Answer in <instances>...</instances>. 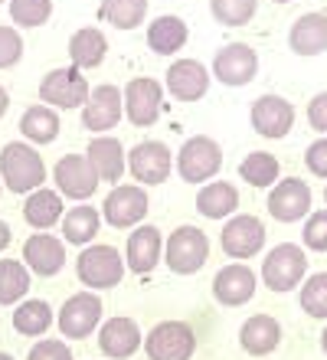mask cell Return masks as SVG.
<instances>
[{
	"label": "cell",
	"mask_w": 327,
	"mask_h": 360,
	"mask_svg": "<svg viewBox=\"0 0 327 360\" xmlns=\"http://www.w3.org/2000/svg\"><path fill=\"white\" fill-rule=\"evenodd\" d=\"M46 164L39 158V151L27 141H10L0 151V184L10 193H33L43 187L46 180Z\"/></svg>",
	"instance_id": "1"
},
{
	"label": "cell",
	"mask_w": 327,
	"mask_h": 360,
	"mask_svg": "<svg viewBox=\"0 0 327 360\" xmlns=\"http://www.w3.org/2000/svg\"><path fill=\"white\" fill-rule=\"evenodd\" d=\"M164 259L167 269L177 275H193L210 259V236L200 226H177L164 239Z\"/></svg>",
	"instance_id": "2"
},
{
	"label": "cell",
	"mask_w": 327,
	"mask_h": 360,
	"mask_svg": "<svg viewBox=\"0 0 327 360\" xmlns=\"http://www.w3.org/2000/svg\"><path fill=\"white\" fill-rule=\"evenodd\" d=\"M308 275V256L295 243H278L262 262V282L271 292H291Z\"/></svg>",
	"instance_id": "3"
},
{
	"label": "cell",
	"mask_w": 327,
	"mask_h": 360,
	"mask_svg": "<svg viewBox=\"0 0 327 360\" xmlns=\"http://www.w3.org/2000/svg\"><path fill=\"white\" fill-rule=\"evenodd\" d=\"M75 272H79V282L102 292V288H115V285L124 278V256L115 246H85L79 252V262H75Z\"/></svg>",
	"instance_id": "4"
},
{
	"label": "cell",
	"mask_w": 327,
	"mask_h": 360,
	"mask_svg": "<svg viewBox=\"0 0 327 360\" xmlns=\"http://www.w3.org/2000/svg\"><path fill=\"white\" fill-rule=\"evenodd\" d=\"M219 167H223V148L210 134H193V138H187L180 144L177 174L187 184H210Z\"/></svg>",
	"instance_id": "5"
},
{
	"label": "cell",
	"mask_w": 327,
	"mask_h": 360,
	"mask_svg": "<svg viewBox=\"0 0 327 360\" xmlns=\"http://www.w3.org/2000/svg\"><path fill=\"white\" fill-rule=\"evenodd\" d=\"M89 82L75 66H59L49 69L46 76L39 79V98L49 108H82L89 98Z\"/></svg>",
	"instance_id": "6"
},
{
	"label": "cell",
	"mask_w": 327,
	"mask_h": 360,
	"mask_svg": "<svg viewBox=\"0 0 327 360\" xmlns=\"http://www.w3.org/2000/svg\"><path fill=\"white\" fill-rule=\"evenodd\" d=\"M150 360H190L196 351V334L187 321H160L144 338Z\"/></svg>",
	"instance_id": "7"
},
{
	"label": "cell",
	"mask_w": 327,
	"mask_h": 360,
	"mask_svg": "<svg viewBox=\"0 0 327 360\" xmlns=\"http://www.w3.org/2000/svg\"><path fill=\"white\" fill-rule=\"evenodd\" d=\"M59 331L69 341H85L89 334L102 324V298L95 292H79L72 298H65V304L59 308Z\"/></svg>",
	"instance_id": "8"
},
{
	"label": "cell",
	"mask_w": 327,
	"mask_h": 360,
	"mask_svg": "<svg viewBox=\"0 0 327 360\" xmlns=\"http://www.w3.org/2000/svg\"><path fill=\"white\" fill-rule=\"evenodd\" d=\"M223 252L233 259H252L262 246H265V223L252 213H236L223 223L219 233Z\"/></svg>",
	"instance_id": "9"
},
{
	"label": "cell",
	"mask_w": 327,
	"mask_h": 360,
	"mask_svg": "<svg viewBox=\"0 0 327 360\" xmlns=\"http://www.w3.org/2000/svg\"><path fill=\"white\" fill-rule=\"evenodd\" d=\"M122 102H124V115H128V122L138 124V128H148V124L158 122L160 102H164V89H160L158 79L138 76V79H131L128 86L122 89Z\"/></svg>",
	"instance_id": "10"
},
{
	"label": "cell",
	"mask_w": 327,
	"mask_h": 360,
	"mask_svg": "<svg viewBox=\"0 0 327 360\" xmlns=\"http://www.w3.org/2000/svg\"><path fill=\"white\" fill-rule=\"evenodd\" d=\"M124 115V102H122V89H115L112 82L89 89V98L82 105V124L95 134L112 131L115 124L122 122Z\"/></svg>",
	"instance_id": "11"
},
{
	"label": "cell",
	"mask_w": 327,
	"mask_h": 360,
	"mask_svg": "<svg viewBox=\"0 0 327 360\" xmlns=\"http://www.w3.org/2000/svg\"><path fill=\"white\" fill-rule=\"evenodd\" d=\"M53 177H56V190L59 197H69V200H79V203H85V200L92 197L95 190H98V174L92 171V164L85 161V154H63L56 161V171H53Z\"/></svg>",
	"instance_id": "12"
},
{
	"label": "cell",
	"mask_w": 327,
	"mask_h": 360,
	"mask_svg": "<svg viewBox=\"0 0 327 360\" xmlns=\"http://www.w3.org/2000/svg\"><path fill=\"white\" fill-rule=\"evenodd\" d=\"M128 171L144 187L164 184L170 177V171H174V154H170V148L164 141H141L128 154Z\"/></svg>",
	"instance_id": "13"
},
{
	"label": "cell",
	"mask_w": 327,
	"mask_h": 360,
	"mask_svg": "<svg viewBox=\"0 0 327 360\" xmlns=\"http://www.w3.org/2000/svg\"><path fill=\"white\" fill-rule=\"evenodd\" d=\"M259 72V53L249 43H226L213 56V76L223 86H249Z\"/></svg>",
	"instance_id": "14"
},
{
	"label": "cell",
	"mask_w": 327,
	"mask_h": 360,
	"mask_svg": "<svg viewBox=\"0 0 327 360\" xmlns=\"http://www.w3.org/2000/svg\"><path fill=\"white\" fill-rule=\"evenodd\" d=\"M102 217L115 229H128L134 223H141V219L148 217V193H144V187H138V184H118L105 197Z\"/></svg>",
	"instance_id": "15"
},
{
	"label": "cell",
	"mask_w": 327,
	"mask_h": 360,
	"mask_svg": "<svg viewBox=\"0 0 327 360\" xmlns=\"http://www.w3.org/2000/svg\"><path fill=\"white\" fill-rule=\"evenodd\" d=\"M269 213L278 223H298L311 213V187L301 177H281L269 193Z\"/></svg>",
	"instance_id": "16"
},
{
	"label": "cell",
	"mask_w": 327,
	"mask_h": 360,
	"mask_svg": "<svg viewBox=\"0 0 327 360\" xmlns=\"http://www.w3.org/2000/svg\"><path fill=\"white\" fill-rule=\"evenodd\" d=\"M164 89L177 102H200L210 89V69L200 59H174L164 76Z\"/></svg>",
	"instance_id": "17"
},
{
	"label": "cell",
	"mask_w": 327,
	"mask_h": 360,
	"mask_svg": "<svg viewBox=\"0 0 327 360\" xmlns=\"http://www.w3.org/2000/svg\"><path fill=\"white\" fill-rule=\"evenodd\" d=\"M249 118L262 138H285L295 124V105L285 95H259L249 108Z\"/></svg>",
	"instance_id": "18"
},
{
	"label": "cell",
	"mask_w": 327,
	"mask_h": 360,
	"mask_svg": "<svg viewBox=\"0 0 327 360\" xmlns=\"http://www.w3.org/2000/svg\"><path fill=\"white\" fill-rule=\"evenodd\" d=\"M255 285H259V278H255L252 269L243 266V262H233V266H223L216 272L213 298L219 304H226V308H239V304L252 302Z\"/></svg>",
	"instance_id": "19"
},
{
	"label": "cell",
	"mask_w": 327,
	"mask_h": 360,
	"mask_svg": "<svg viewBox=\"0 0 327 360\" xmlns=\"http://www.w3.org/2000/svg\"><path fill=\"white\" fill-rule=\"evenodd\" d=\"M141 344H144V338H141V328L134 318L115 314V318H108L105 324H98V347H102L105 357L128 360Z\"/></svg>",
	"instance_id": "20"
},
{
	"label": "cell",
	"mask_w": 327,
	"mask_h": 360,
	"mask_svg": "<svg viewBox=\"0 0 327 360\" xmlns=\"http://www.w3.org/2000/svg\"><path fill=\"white\" fill-rule=\"evenodd\" d=\"M160 249H164L160 229L150 223H141L124 243V269H131L134 275H148L160 262Z\"/></svg>",
	"instance_id": "21"
},
{
	"label": "cell",
	"mask_w": 327,
	"mask_h": 360,
	"mask_svg": "<svg viewBox=\"0 0 327 360\" xmlns=\"http://www.w3.org/2000/svg\"><path fill=\"white\" fill-rule=\"evenodd\" d=\"M23 266L33 275H59L65 266V243L56 239L53 233H37L23 243Z\"/></svg>",
	"instance_id": "22"
},
{
	"label": "cell",
	"mask_w": 327,
	"mask_h": 360,
	"mask_svg": "<svg viewBox=\"0 0 327 360\" xmlns=\"http://www.w3.org/2000/svg\"><path fill=\"white\" fill-rule=\"evenodd\" d=\"M85 161L92 164V171L98 174V180H108V184L118 187V180H122L124 167H128V154H124L118 138L98 134V138H92L89 148H85Z\"/></svg>",
	"instance_id": "23"
},
{
	"label": "cell",
	"mask_w": 327,
	"mask_h": 360,
	"mask_svg": "<svg viewBox=\"0 0 327 360\" xmlns=\"http://www.w3.org/2000/svg\"><path fill=\"white\" fill-rule=\"evenodd\" d=\"M288 46L298 56H318L327 49V13H301L288 30Z\"/></svg>",
	"instance_id": "24"
},
{
	"label": "cell",
	"mask_w": 327,
	"mask_h": 360,
	"mask_svg": "<svg viewBox=\"0 0 327 360\" xmlns=\"http://www.w3.org/2000/svg\"><path fill=\"white\" fill-rule=\"evenodd\" d=\"M239 344H243L245 354L265 357V354H271L281 344V324L271 314H252L239 328Z\"/></svg>",
	"instance_id": "25"
},
{
	"label": "cell",
	"mask_w": 327,
	"mask_h": 360,
	"mask_svg": "<svg viewBox=\"0 0 327 360\" xmlns=\"http://www.w3.org/2000/svg\"><path fill=\"white\" fill-rule=\"evenodd\" d=\"M239 207V190L229 180H210L196 193V210L206 219H229Z\"/></svg>",
	"instance_id": "26"
},
{
	"label": "cell",
	"mask_w": 327,
	"mask_h": 360,
	"mask_svg": "<svg viewBox=\"0 0 327 360\" xmlns=\"http://www.w3.org/2000/svg\"><path fill=\"white\" fill-rule=\"evenodd\" d=\"M63 197H59V190H49V187H39L33 190L27 200H23V219H27L33 229L39 233H46L53 229L63 219Z\"/></svg>",
	"instance_id": "27"
},
{
	"label": "cell",
	"mask_w": 327,
	"mask_h": 360,
	"mask_svg": "<svg viewBox=\"0 0 327 360\" xmlns=\"http://www.w3.org/2000/svg\"><path fill=\"white\" fill-rule=\"evenodd\" d=\"M98 229H102V210H95L92 203H75L63 213V243L89 246L98 236Z\"/></svg>",
	"instance_id": "28"
},
{
	"label": "cell",
	"mask_w": 327,
	"mask_h": 360,
	"mask_svg": "<svg viewBox=\"0 0 327 360\" xmlns=\"http://www.w3.org/2000/svg\"><path fill=\"white\" fill-rule=\"evenodd\" d=\"M190 39L187 20L174 17V13H164V17L150 20L148 27V46L158 53V56H174L177 49H184V43Z\"/></svg>",
	"instance_id": "29"
},
{
	"label": "cell",
	"mask_w": 327,
	"mask_h": 360,
	"mask_svg": "<svg viewBox=\"0 0 327 360\" xmlns=\"http://www.w3.org/2000/svg\"><path fill=\"white\" fill-rule=\"evenodd\" d=\"M108 56V39L98 27H82L75 30L72 39H69V59L72 66L82 72V69H95L102 66V59Z\"/></svg>",
	"instance_id": "30"
},
{
	"label": "cell",
	"mask_w": 327,
	"mask_h": 360,
	"mask_svg": "<svg viewBox=\"0 0 327 360\" xmlns=\"http://www.w3.org/2000/svg\"><path fill=\"white\" fill-rule=\"evenodd\" d=\"M20 134L27 138V144H49L59 134V115L49 105H30L20 115Z\"/></svg>",
	"instance_id": "31"
},
{
	"label": "cell",
	"mask_w": 327,
	"mask_h": 360,
	"mask_svg": "<svg viewBox=\"0 0 327 360\" xmlns=\"http://www.w3.org/2000/svg\"><path fill=\"white\" fill-rule=\"evenodd\" d=\"M13 328H17L23 338H39L53 328V308L43 298H30V302H20L17 311H13Z\"/></svg>",
	"instance_id": "32"
},
{
	"label": "cell",
	"mask_w": 327,
	"mask_h": 360,
	"mask_svg": "<svg viewBox=\"0 0 327 360\" xmlns=\"http://www.w3.org/2000/svg\"><path fill=\"white\" fill-rule=\"evenodd\" d=\"M278 174H281V164L269 151H249L243 158V164H239V177L245 184H252V187H275Z\"/></svg>",
	"instance_id": "33"
},
{
	"label": "cell",
	"mask_w": 327,
	"mask_h": 360,
	"mask_svg": "<svg viewBox=\"0 0 327 360\" xmlns=\"http://www.w3.org/2000/svg\"><path fill=\"white\" fill-rule=\"evenodd\" d=\"M98 17L108 20L115 30H134L148 17V0H102Z\"/></svg>",
	"instance_id": "34"
},
{
	"label": "cell",
	"mask_w": 327,
	"mask_h": 360,
	"mask_svg": "<svg viewBox=\"0 0 327 360\" xmlns=\"http://www.w3.org/2000/svg\"><path fill=\"white\" fill-rule=\"evenodd\" d=\"M30 292V269L20 259H0V304H17Z\"/></svg>",
	"instance_id": "35"
},
{
	"label": "cell",
	"mask_w": 327,
	"mask_h": 360,
	"mask_svg": "<svg viewBox=\"0 0 327 360\" xmlns=\"http://www.w3.org/2000/svg\"><path fill=\"white\" fill-rule=\"evenodd\" d=\"M259 0H210V13H213L223 27H245L255 17Z\"/></svg>",
	"instance_id": "36"
},
{
	"label": "cell",
	"mask_w": 327,
	"mask_h": 360,
	"mask_svg": "<svg viewBox=\"0 0 327 360\" xmlns=\"http://www.w3.org/2000/svg\"><path fill=\"white\" fill-rule=\"evenodd\" d=\"M301 308L311 318H327V272L308 275L301 282Z\"/></svg>",
	"instance_id": "37"
},
{
	"label": "cell",
	"mask_w": 327,
	"mask_h": 360,
	"mask_svg": "<svg viewBox=\"0 0 327 360\" xmlns=\"http://www.w3.org/2000/svg\"><path fill=\"white\" fill-rule=\"evenodd\" d=\"M10 17L17 27H43L53 17V0H10Z\"/></svg>",
	"instance_id": "38"
},
{
	"label": "cell",
	"mask_w": 327,
	"mask_h": 360,
	"mask_svg": "<svg viewBox=\"0 0 327 360\" xmlns=\"http://www.w3.org/2000/svg\"><path fill=\"white\" fill-rule=\"evenodd\" d=\"M301 239H304V246L314 249V252H327V207L308 213V223H304Z\"/></svg>",
	"instance_id": "39"
},
{
	"label": "cell",
	"mask_w": 327,
	"mask_h": 360,
	"mask_svg": "<svg viewBox=\"0 0 327 360\" xmlns=\"http://www.w3.org/2000/svg\"><path fill=\"white\" fill-rule=\"evenodd\" d=\"M23 56V39L13 27H0V69L17 66Z\"/></svg>",
	"instance_id": "40"
},
{
	"label": "cell",
	"mask_w": 327,
	"mask_h": 360,
	"mask_svg": "<svg viewBox=\"0 0 327 360\" xmlns=\"http://www.w3.org/2000/svg\"><path fill=\"white\" fill-rule=\"evenodd\" d=\"M27 360H72V351H69V344L63 341H53V338H43L30 347Z\"/></svg>",
	"instance_id": "41"
},
{
	"label": "cell",
	"mask_w": 327,
	"mask_h": 360,
	"mask_svg": "<svg viewBox=\"0 0 327 360\" xmlns=\"http://www.w3.org/2000/svg\"><path fill=\"white\" fill-rule=\"evenodd\" d=\"M304 164H308L311 174L327 177V138H318V141L308 144V151H304Z\"/></svg>",
	"instance_id": "42"
},
{
	"label": "cell",
	"mask_w": 327,
	"mask_h": 360,
	"mask_svg": "<svg viewBox=\"0 0 327 360\" xmlns=\"http://www.w3.org/2000/svg\"><path fill=\"white\" fill-rule=\"evenodd\" d=\"M308 122H311V128H314V131H324L327 134V92H318L308 102Z\"/></svg>",
	"instance_id": "43"
},
{
	"label": "cell",
	"mask_w": 327,
	"mask_h": 360,
	"mask_svg": "<svg viewBox=\"0 0 327 360\" xmlns=\"http://www.w3.org/2000/svg\"><path fill=\"white\" fill-rule=\"evenodd\" d=\"M7 246H10V226L4 223V219H0V252H4Z\"/></svg>",
	"instance_id": "44"
},
{
	"label": "cell",
	"mask_w": 327,
	"mask_h": 360,
	"mask_svg": "<svg viewBox=\"0 0 327 360\" xmlns=\"http://www.w3.org/2000/svg\"><path fill=\"white\" fill-rule=\"evenodd\" d=\"M10 108V92L4 86H0V118H4V112Z\"/></svg>",
	"instance_id": "45"
},
{
	"label": "cell",
	"mask_w": 327,
	"mask_h": 360,
	"mask_svg": "<svg viewBox=\"0 0 327 360\" xmlns=\"http://www.w3.org/2000/svg\"><path fill=\"white\" fill-rule=\"evenodd\" d=\"M321 347H324V354H327V328H324V334H321Z\"/></svg>",
	"instance_id": "46"
},
{
	"label": "cell",
	"mask_w": 327,
	"mask_h": 360,
	"mask_svg": "<svg viewBox=\"0 0 327 360\" xmlns=\"http://www.w3.org/2000/svg\"><path fill=\"white\" fill-rule=\"evenodd\" d=\"M0 360H13V357H10V354H4V351H0Z\"/></svg>",
	"instance_id": "47"
},
{
	"label": "cell",
	"mask_w": 327,
	"mask_h": 360,
	"mask_svg": "<svg viewBox=\"0 0 327 360\" xmlns=\"http://www.w3.org/2000/svg\"><path fill=\"white\" fill-rule=\"evenodd\" d=\"M275 4H291V0H275Z\"/></svg>",
	"instance_id": "48"
},
{
	"label": "cell",
	"mask_w": 327,
	"mask_h": 360,
	"mask_svg": "<svg viewBox=\"0 0 327 360\" xmlns=\"http://www.w3.org/2000/svg\"><path fill=\"white\" fill-rule=\"evenodd\" d=\"M324 200H327V190H324Z\"/></svg>",
	"instance_id": "49"
},
{
	"label": "cell",
	"mask_w": 327,
	"mask_h": 360,
	"mask_svg": "<svg viewBox=\"0 0 327 360\" xmlns=\"http://www.w3.org/2000/svg\"><path fill=\"white\" fill-rule=\"evenodd\" d=\"M0 187H4V184H0Z\"/></svg>",
	"instance_id": "50"
},
{
	"label": "cell",
	"mask_w": 327,
	"mask_h": 360,
	"mask_svg": "<svg viewBox=\"0 0 327 360\" xmlns=\"http://www.w3.org/2000/svg\"><path fill=\"white\" fill-rule=\"evenodd\" d=\"M0 4H4V0H0Z\"/></svg>",
	"instance_id": "51"
}]
</instances>
